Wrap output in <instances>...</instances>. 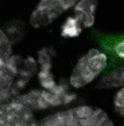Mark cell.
<instances>
[{"label":"cell","mask_w":124,"mask_h":126,"mask_svg":"<svg viewBox=\"0 0 124 126\" xmlns=\"http://www.w3.org/2000/svg\"><path fill=\"white\" fill-rule=\"evenodd\" d=\"M98 0H79L74 5L73 16L80 22L83 29L95 24Z\"/></svg>","instance_id":"obj_6"},{"label":"cell","mask_w":124,"mask_h":126,"mask_svg":"<svg viewBox=\"0 0 124 126\" xmlns=\"http://www.w3.org/2000/svg\"><path fill=\"white\" fill-rule=\"evenodd\" d=\"M23 58L13 54L11 41L0 28V105L17 96L29 80L23 71Z\"/></svg>","instance_id":"obj_1"},{"label":"cell","mask_w":124,"mask_h":126,"mask_svg":"<svg viewBox=\"0 0 124 126\" xmlns=\"http://www.w3.org/2000/svg\"><path fill=\"white\" fill-rule=\"evenodd\" d=\"M83 28L80 22L73 16H68L62 24L60 34L64 38H74L78 37Z\"/></svg>","instance_id":"obj_9"},{"label":"cell","mask_w":124,"mask_h":126,"mask_svg":"<svg viewBox=\"0 0 124 126\" xmlns=\"http://www.w3.org/2000/svg\"><path fill=\"white\" fill-rule=\"evenodd\" d=\"M45 126H110L114 124L103 109L80 105L52 113L42 120Z\"/></svg>","instance_id":"obj_2"},{"label":"cell","mask_w":124,"mask_h":126,"mask_svg":"<svg viewBox=\"0 0 124 126\" xmlns=\"http://www.w3.org/2000/svg\"><path fill=\"white\" fill-rule=\"evenodd\" d=\"M116 55L120 58L124 59V42L120 41L117 43L114 48Z\"/></svg>","instance_id":"obj_13"},{"label":"cell","mask_w":124,"mask_h":126,"mask_svg":"<svg viewBox=\"0 0 124 126\" xmlns=\"http://www.w3.org/2000/svg\"><path fill=\"white\" fill-rule=\"evenodd\" d=\"M124 85V68L119 67L111 70L100 78L98 85L102 89H119Z\"/></svg>","instance_id":"obj_8"},{"label":"cell","mask_w":124,"mask_h":126,"mask_svg":"<svg viewBox=\"0 0 124 126\" xmlns=\"http://www.w3.org/2000/svg\"><path fill=\"white\" fill-rule=\"evenodd\" d=\"M114 106L117 113L124 116V89L122 87L118 89L114 98Z\"/></svg>","instance_id":"obj_12"},{"label":"cell","mask_w":124,"mask_h":126,"mask_svg":"<svg viewBox=\"0 0 124 126\" xmlns=\"http://www.w3.org/2000/svg\"><path fill=\"white\" fill-rule=\"evenodd\" d=\"M37 78L42 88L47 91L51 90L57 83L51 68H39Z\"/></svg>","instance_id":"obj_10"},{"label":"cell","mask_w":124,"mask_h":126,"mask_svg":"<svg viewBox=\"0 0 124 126\" xmlns=\"http://www.w3.org/2000/svg\"><path fill=\"white\" fill-rule=\"evenodd\" d=\"M108 64L107 54L100 49L92 48L87 50L76 62L69 77L68 84L79 89L97 79Z\"/></svg>","instance_id":"obj_3"},{"label":"cell","mask_w":124,"mask_h":126,"mask_svg":"<svg viewBox=\"0 0 124 126\" xmlns=\"http://www.w3.org/2000/svg\"><path fill=\"white\" fill-rule=\"evenodd\" d=\"M53 51L50 48H44L39 51L37 62L40 68H52L54 56Z\"/></svg>","instance_id":"obj_11"},{"label":"cell","mask_w":124,"mask_h":126,"mask_svg":"<svg viewBox=\"0 0 124 126\" xmlns=\"http://www.w3.org/2000/svg\"><path fill=\"white\" fill-rule=\"evenodd\" d=\"M17 97L33 111H43L51 108L47 90H32L24 94H19Z\"/></svg>","instance_id":"obj_7"},{"label":"cell","mask_w":124,"mask_h":126,"mask_svg":"<svg viewBox=\"0 0 124 126\" xmlns=\"http://www.w3.org/2000/svg\"><path fill=\"white\" fill-rule=\"evenodd\" d=\"M79 0H40L29 17V23L40 29L53 23Z\"/></svg>","instance_id":"obj_4"},{"label":"cell","mask_w":124,"mask_h":126,"mask_svg":"<svg viewBox=\"0 0 124 126\" xmlns=\"http://www.w3.org/2000/svg\"><path fill=\"white\" fill-rule=\"evenodd\" d=\"M34 112L16 96L0 105V126L36 125Z\"/></svg>","instance_id":"obj_5"}]
</instances>
